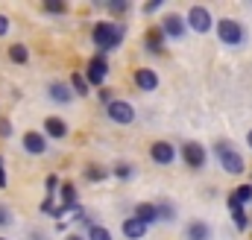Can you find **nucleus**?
<instances>
[{
  "label": "nucleus",
  "mask_w": 252,
  "mask_h": 240,
  "mask_svg": "<svg viewBox=\"0 0 252 240\" xmlns=\"http://www.w3.org/2000/svg\"><path fill=\"white\" fill-rule=\"evenodd\" d=\"M124 38H126V24H121V21H97L94 30H91V41H94L100 56L115 53L124 44Z\"/></svg>",
  "instance_id": "obj_1"
},
{
  "label": "nucleus",
  "mask_w": 252,
  "mask_h": 240,
  "mask_svg": "<svg viewBox=\"0 0 252 240\" xmlns=\"http://www.w3.org/2000/svg\"><path fill=\"white\" fill-rule=\"evenodd\" d=\"M214 155H217L223 173H229V176H244V173H247V161H244V155H241L229 141H217V144H214Z\"/></svg>",
  "instance_id": "obj_2"
},
{
  "label": "nucleus",
  "mask_w": 252,
  "mask_h": 240,
  "mask_svg": "<svg viewBox=\"0 0 252 240\" xmlns=\"http://www.w3.org/2000/svg\"><path fill=\"white\" fill-rule=\"evenodd\" d=\"M214 30H217L220 44H226V47H244V41H247V30H244V24L235 21V18H220V21H214Z\"/></svg>",
  "instance_id": "obj_3"
},
{
  "label": "nucleus",
  "mask_w": 252,
  "mask_h": 240,
  "mask_svg": "<svg viewBox=\"0 0 252 240\" xmlns=\"http://www.w3.org/2000/svg\"><path fill=\"white\" fill-rule=\"evenodd\" d=\"M185 24H188L190 32H196V35H205V32H211L214 30V15H211V9L208 6H190L188 15H185Z\"/></svg>",
  "instance_id": "obj_4"
},
{
  "label": "nucleus",
  "mask_w": 252,
  "mask_h": 240,
  "mask_svg": "<svg viewBox=\"0 0 252 240\" xmlns=\"http://www.w3.org/2000/svg\"><path fill=\"white\" fill-rule=\"evenodd\" d=\"M109 59L106 56H100V53H94L91 59H88V67H85V82H88V88H103V82L109 79Z\"/></svg>",
  "instance_id": "obj_5"
},
{
  "label": "nucleus",
  "mask_w": 252,
  "mask_h": 240,
  "mask_svg": "<svg viewBox=\"0 0 252 240\" xmlns=\"http://www.w3.org/2000/svg\"><path fill=\"white\" fill-rule=\"evenodd\" d=\"M106 115H109L112 123H118V126H129V123H135V118H138L135 106H132L129 100H121V97H115V100L106 106Z\"/></svg>",
  "instance_id": "obj_6"
},
{
  "label": "nucleus",
  "mask_w": 252,
  "mask_h": 240,
  "mask_svg": "<svg viewBox=\"0 0 252 240\" xmlns=\"http://www.w3.org/2000/svg\"><path fill=\"white\" fill-rule=\"evenodd\" d=\"M179 155H182V161L188 164L190 170H202L205 161H208V150H205L199 141H185L182 150H179Z\"/></svg>",
  "instance_id": "obj_7"
},
{
  "label": "nucleus",
  "mask_w": 252,
  "mask_h": 240,
  "mask_svg": "<svg viewBox=\"0 0 252 240\" xmlns=\"http://www.w3.org/2000/svg\"><path fill=\"white\" fill-rule=\"evenodd\" d=\"M158 30L164 32V38H170V41H182V38H185V32H188V24H185V18H182V15L170 12V15H164V18H161Z\"/></svg>",
  "instance_id": "obj_8"
},
{
  "label": "nucleus",
  "mask_w": 252,
  "mask_h": 240,
  "mask_svg": "<svg viewBox=\"0 0 252 240\" xmlns=\"http://www.w3.org/2000/svg\"><path fill=\"white\" fill-rule=\"evenodd\" d=\"M132 82H135V85H138V91H144V94H153V91L161 85L158 70H153V67H138V70L132 73Z\"/></svg>",
  "instance_id": "obj_9"
},
{
  "label": "nucleus",
  "mask_w": 252,
  "mask_h": 240,
  "mask_svg": "<svg viewBox=\"0 0 252 240\" xmlns=\"http://www.w3.org/2000/svg\"><path fill=\"white\" fill-rule=\"evenodd\" d=\"M21 147H24V152H27V155H44V152L50 150V144H47L44 132H24Z\"/></svg>",
  "instance_id": "obj_10"
},
{
  "label": "nucleus",
  "mask_w": 252,
  "mask_h": 240,
  "mask_svg": "<svg viewBox=\"0 0 252 240\" xmlns=\"http://www.w3.org/2000/svg\"><path fill=\"white\" fill-rule=\"evenodd\" d=\"M150 158H153L156 164H161V167H170V164L176 161V147H173L170 141H156V144L150 147Z\"/></svg>",
  "instance_id": "obj_11"
},
{
  "label": "nucleus",
  "mask_w": 252,
  "mask_h": 240,
  "mask_svg": "<svg viewBox=\"0 0 252 240\" xmlns=\"http://www.w3.org/2000/svg\"><path fill=\"white\" fill-rule=\"evenodd\" d=\"M164 47H167L164 32H161L158 27H150V30L144 32V50H147L150 56H161V53H164Z\"/></svg>",
  "instance_id": "obj_12"
},
{
  "label": "nucleus",
  "mask_w": 252,
  "mask_h": 240,
  "mask_svg": "<svg viewBox=\"0 0 252 240\" xmlns=\"http://www.w3.org/2000/svg\"><path fill=\"white\" fill-rule=\"evenodd\" d=\"M47 97H50L53 103H59V106L73 103V91H70V85H67V82H62V79H53V82L47 85Z\"/></svg>",
  "instance_id": "obj_13"
},
{
  "label": "nucleus",
  "mask_w": 252,
  "mask_h": 240,
  "mask_svg": "<svg viewBox=\"0 0 252 240\" xmlns=\"http://www.w3.org/2000/svg\"><path fill=\"white\" fill-rule=\"evenodd\" d=\"M211 235H214V229L205 220H190L185 226V240H211Z\"/></svg>",
  "instance_id": "obj_14"
},
{
  "label": "nucleus",
  "mask_w": 252,
  "mask_h": 240,
  "mask_svg": "<svg viewBox=\"0 0 252 240\" xmlns=\"http://www.w3.org/2000/svg\"><path fill=\"white\" fill-rule=\"evenodd\" d=\"M132 217H135V220H141V223L150 229L153 223H158V208H156V202H138Z\"/></svg>",
  "instance_id": "obj_15"
},
{
  "label": "nucleus",
  "mask_w": 252,
  "mask_h": 240,
  "mask_svg": "<svg viewBox=\"0 0 252 240\" xmlns=\"http://www.w3.org/2000/svg\"><path fill=\"white\" fill-rule=\"evenodd\" d=\"M44 138L47 141H62V138H67V123L62 118H44Z\"/></svg>",
  "instance_id": "obj_16"
},
{
  "label": "nucleus",
  "mask_w": 252,
  "mask_h": 240,
  "mask_svg": "<svg viewBox=\"0 0 252 240\" xmlns=\"http://www.w3.org/2000/svg\"><path fill=\"white\" fill-rule=\"evenodd\" d=\"M121 235H124L126 240H141L147 235V226H144L141 220H135V217H126L124 226H121Z\"/></svg>",
  "instance_id": "obj_17"
},
{
  "label": "nucleus",
  "mask_w": 252,
  "mask_h": 240,
  "mask_svg": "<svg viewBox=\"0 0 252 240\" xmlns=\"http://www.w3.org/2000/svg\"><path fill=\"white\" fill-rule=\"evenodd\" d=\"M226 208L232 211V217H235V226H238L241 232H247V229H250V217H247L244 205H241V202H238L235 196H229V199H226Z\"/></svg>",
  "instance_id": "obj_18"
},
{
  "label": "nucleus",
  "mask_w": 252,
  "mask_h": 240,
  "mask_svg": "<svg viewBox=\"0 0 252 240\" xmlns=\"http://www.w3.org/2000/svg\"><path fill=\"white\" fill-rule=\"evenodd\" d=\"M59 193H62V202H59V205L67 208V214H70V211L79 205V202H76V187H73L70 181H64V184H59Z\"/></svg>",
  "instance_id": "obj_19"
},
{
  "label": "nucleus",
  "mask_w": 252,
  "mask_h": 240,
  "mask_svg": "<svg viewBox=\"0 0 252 240\" xmlns=\"http://www.w3.org/2000/svg\"><path fill=\"white\" fill-rule=\"evenodd\" d=\"M156 208H158V223H173L179 214H176V205L170 202V199H161V202H156Z\"/></svg>",
  "instance_id": "obj_20"
},
{
  "label": "nucleus",
  "mask_w": 252,
  "mask_h": 240,
  "mask_svg": "<svg viewBox=\"0 0 252 240\" xmlns=\"http://www.w3.org/2000/svg\"><path fill=\"white\" fill-rule=\"evenodd\" d=\"M67 85H70V91H73V97H88V91H91L82 73H70V82H67Z\"/></svg>",
  "instance_id": "obj_21"
},
{
  "label": "nucleus",
  "mask_w": 252,
  "mask_h": 240,
  "mask_svg": "<svg viewBox=\"0 0 252 240\" xmlns=\"http://www.w3.org/2000/svg\"><path fill=\"white\" fill-rule=\"evenodd\" d=\"M9 61H15V64H27V61H30V47L21 44V41L12 44V47H9Z\"/></svg>",
  "instance_id": "obj_22"
},
{
  "label": "nucleus",
  "mask_w": 252,
  "mask_h": 240,
  "mask_svg": "<svg viewBox=\"0 0 252 240\" xmlns=\"http://www.w3.org/2000/svg\"><path fill=\"white\" fill-rule=\"evenodd\" d=\"M85 240H115V235H112L106 226L94 223V226H88V229H85Z\"/></svg>",
  "instance_id": "obj_23"
},
{
  "label": "nucleus",
  "mask_w": 252,
  "mask_h": 240,
  "mask_svg": "<svg viewBox=\"0 0 252 240\" xmlns=\"http://www.w3.org/2000/svg\"><path fill=\"white\" fill-rule=\"evenodd\" d=\"M112 173H115V179H132V176H135V164H129V161H121V164H115V170H112Z\"/></svg>",
  "instance_id": "obj_24"
},
{
  "label": "nucleus",
  "mask_w": 252,
  "mask_h": 240,
  "mask_svg": "<svg viewBox=\"0 0 252 240\" xmlns=\"http://www.w3.org/2000/svg\"><path fill=\"white\" fill-rule=\"evenodd\" d=\"M106 9L118 18V15H126V12L132 9V3H129V0H109V3H106Z\"/></svg>",
  "instance_id": "obj_25"
},
{
  "label": "nucleus",
  "mask_w": 252,
  "mask_h": 240,
  "mask_svg": "<svg viewBox=\"0 0 252 240\" xmlns=\"http://www.w3.org/2000/svg\"><path fill=\"white\" fill-rule=\"evenodd\" d=\"M85 179H88V181H103V179H109V170H106V167L91 164V167H85Z\"/></svg>",
  "instance_id": "obj_26"
},
{
  "label": "nucleus",
  "mask_w": 252,
  "mask_h": 240,
  "mask_svg": "<svg viewBox=\"0 0 252 240\" xmlns=\"http://www.w3.org/2000/svg\"><path fill=\"white\" fill-rule=\"evenodd\" d=\"M232 196H235L241 205H250V202H252V184H238Z\"/></svg>",
  "instance_id": "obj_27"
},
{
  "label": "nucleus",
  "mask_w": 252,
  "mask_h": 240,
  "mask_svg": "<svg viewBox=\"0 0 252 240\" xmlns=\"http://www.w3.org/2000/svg\"><path fill=\"white\" fill-rule=\"evenodd\" d=\"M44 12H50V15H64V12H67V3H64V0H44Z\"/></svg>",
  "instance_id": "obj_28"
},
{
  "label": "nucleus",
  "mask_w": 252,
  "mask_h": 240,
  "mask_svg": "<svg viewBox=\"0 0 252 240\" xmlns=\"http://www.w3.org/2000/svg\"><path fill=\"white\" fill-rule=\"evenodd\" d=\"M44 190H47V199H53V196H56V190H59V176H56V173H50V176H47Z\"/></svg>",
  "instance_id": "obj_29"
},
{
  "label": "nucleus",
  "mask_w": 252,
  "mask_h": 240,
  "mask_svg": "<svg viewBox=\"0 0 252 240\" xmlns=\"http://www.w3.org/2000/svg\"><path fill=\"white\" fill-rule=\"evenodd\" d=\"M12 211H9V205H0V229H9L12 226Z\"/></svg>",
  "instance_id": "obj_30"
},
{
  "label": "nucleus",
  "mask_w": 252,
  "mask_h": 240,
  "mask_svg": "<svg viewBox=\"0 0 252 240\" xmlns=\"http://www.w3.org/2000/svg\"><path fill=\"white\" fill-rule=\"evenodd\" d=\"M12 132H15L12 120H9V118H0V138H12Z\"/></svg>",
  "instance_id": "obj_31"
},
{
  "label": "nucleus",
  "mask_w": 252,
  "mask_h": 240,
  "mask_svg": "<svg viewBox=\"0 0 252 240\" xmlns=\"http://www.w3.org/2000/svg\"><path fill=\"white\" fill-rule=\"evenodd\" d=\"M161 6H164V0H150V3H144V15H156Z\"/></svg>",
  "instance_id": "obj_32"
},
{
  "label": "nucleus",
  "mask_w": 252,
  "mask_h": 240,
  "mask_svg": "<svg viewBox=\"0 0 252 240\" xmlns=\"http://www.w3.org/2000/svg\"><path fill=\"white\" fill-rule=\"evenodd\" d=\"M97 100H100L103 106H109V103L115 100V91H109V88H100V94H97Z\"/></svg>",
  "instance_id": "obj_33"
},
{
  "label": "nucleus",
  "mask_w": 252,
  "mask_h": 240,
  "mask_svg": "<svg viewBox=\"0 0 252 240\" xmlns=\"http://www.w3.org/2000/svg\"><path fill=\"white\" fill-rule=\"evenodd\" d=\"M9 30H12V21H9L6 15H0V38H3V35H9Z\"/></svg>",
  "instance_id": "obj_34"
},
{
  "label": "nucleus",
  "mask_w": 252,
  "mask_h": 240,
  "mask_svg": "<svg viewBox=\"0 0 252 240\" xmlns=\"http://www.w3.org/2000/svg\"><path fill=\"white\" fill-rule=\"evenodd\" d=\"M9 187V179H6V170H3V158H0V190Z\"/></svg>",
  "instance_id": "obj_35"
},
{
  "label": "nucleus",
  "mask_w": 252,
  "mask_h": 240,
  "mask_svg": "<svg viewBox=\"0 0 252 240\" xmlns=\"http://www.w3.org/2000/svg\"><path fill=\"white\" fill-rule=\"evenodd\" d=\"M64 240H85V235H67Z\"/></svg>",
  "instance_id": "obj_36"
},
{
  "label": "nucleus",
  "mask_w": 252,
  "mask_h": 240,
  "mask_svg": "<svg viewBox=\"0 0 252 240\" xmlns=\"http://www.w3.org/2000/svg\"><path fill=\"white\" fill-rule=\"evenodd\" d=\"M247 144H250V150H252V129L247 132Z\"/></svg>",
  "instance_id": "obj_37"
},
{
  "label": "nucleus",
  "mask_w": 252,
  "mask_h": 240,
  "mask_svg": "<svg viewBox=\"0 0 252 240\" xmlns=\"http://www.w3.org/2000/svg\"><path fill=\"white\" fill-rule=\"evenodd\" d=\"M0 240H9V238H0Z\"/></svg>",
  "instance_id": "obj_38"
}]
</instances>
